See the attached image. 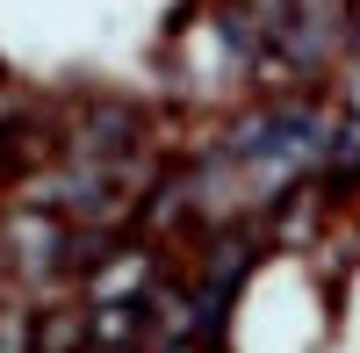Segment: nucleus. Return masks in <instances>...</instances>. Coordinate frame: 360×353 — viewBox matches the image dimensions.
<instances>
[{
    "label": "nucleus",
    "instance_id": "nucleus-1",
    "mask_svg": "<svg viewBox=\"0 0 360 353\" xmlns=\"http://www.w3.org/2000/svg\"><path fill=\"white\" fill-rule=\"evenodd\" d=\"M44 346V325L29 310H15V303H0V353H37Z\"/></svg>",
    "mask_w": 360,
    "mask_h": 353
},
{
    "label": "nucleus",
    "instance_id": "nucleus-2",
    "mask_svg": "<svg viewBox=\"0 0 360 353\" xmlns=\"http://www.w3.org/2000/svg\"><path fill=\"white\" fill-rule=\"evenodd\" d=\"M159 353H224V332H173Z\"/></svg>",
    "mask_w": 360,
    "mask_h": 353
}]
</instances>
